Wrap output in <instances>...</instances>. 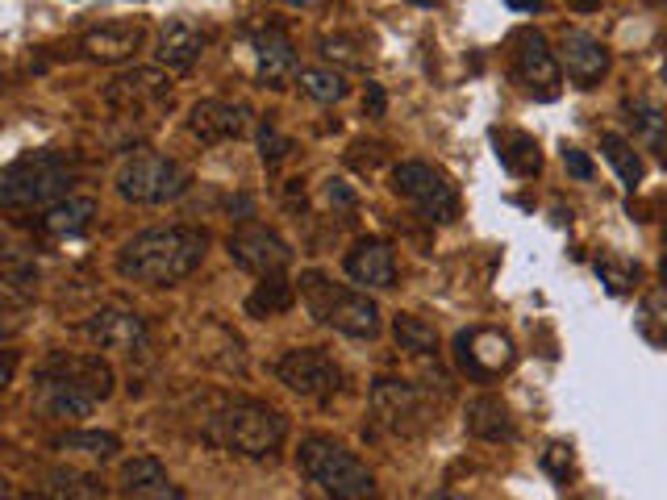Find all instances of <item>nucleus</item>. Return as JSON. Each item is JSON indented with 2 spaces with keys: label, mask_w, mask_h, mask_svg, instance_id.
<instances>
[{
  "label": "nucleus",
  "mask_w": 667,
  "mask_h": 500,
  "mask_svg": "<svg viewBox=\"0 0 667 500\" xmlns=\"http://www.w3.org/2000/svg\"><path fill=\"white\" fill-rule=\"evenodd\" d=\"M409 4H418V9H434L438 0H409Z\"/></svg>",
  "instance_id": "obj_43"
},
{
  "label": "nucleus",
  "mask_w": 667,
  "mask_h": 500,
  "mask_svg": "<svg viewBox=\"0 0 667 500\" xmlns=\"http://www.w3.org/2000/svg\"><path fill=\"white\" fill-rule=\"evenodd\" d=\"M226 246H230V259H234L242 271L259 275V280H267V275H284L288 264H293V246L275 234V230L259 226V221H242L239 230L226 238Z\"/></svg>",
  "instance_id": "obj_13"
},
{
  "label": "nucleus",
  "mask_w": 667,
  "mask_h": 500,
  "mask_svg": "<svg viewBox=\"0 0 667 500\" xmlns=\"http://www.w3.org/2000/svg\"><path fill=\"white\" fill-rule=\"evenodd\" d=\"M296 472L330 500H375V475L368 463L334 443L330 434H305L296 447Z\"/></svg>",
  "instance_id": "obj_5"
},
{
  "label": "nucleus",
  "mask_w": 667,
  "mask_h": 500,
  "mask_svg": "<svg viewBox=\"0 0 667 500\" xmlns=\"http://www.w3.org/2000/svg\"><path fill=\"white\" fill-rule=\"evenodd\" d=\"M626 121L634 126V133H639L646 146H655L659 155L667 158V113L651 97H634V101H626Z\"/></svg>",
  "instance_id": "obj_28"
},
{
  "label": "nucleus",
  "mask_w": 667,
  "mask_h": 500,
  "mask_svg": "<svg viewBox=\"0 0 667 500\" xmlns=\"http://www.w3.org/2000/svg\"><path fill=\"white\" fill-rule=\"evenodd\" d=\"M664 84H667V59H664Z\"/></svg>",
  "instance_id": "obj_48"
},
{
  "label": "nucleus",
  "mask_w": 667,
  "mask_h": 500,
  "mask_svg": "<svg viewBox=\"0 0 667 500\" xmlns=\"http://www.w3.org/2000/svg\"><path fill=\"white\" fill-rule=\"evenodd\" d=\"M275 380L305 400H330L343 388V368L321 346H296L275 359Z\"/></svg>",
  "instance_id": "obj_11"
},
{
  "label": "nucleus",
  "mask_w": 667,
  "mask_h": 500,
  "mask_svg": "<svg viewBox=\"0 0 667 500\" xmlns=\"http://www.w3.org/2000/svg\"><path fill=\"white\" fill-rule=\"evenodd\" d=\"M451 355H454V368L463 371L467 380H497V375H505L517 363L513 338L501 334V330H488V325L459 330L451 343Z\"/></svg>",
  "instance_id": "obj_12"
},
{
  "label": "nucleus",
  "mask_w": 667,
  "mask_h": 500,
  "mask_svg": "<svg viewBox=\"0 0 667 500\" xmlns=\"http://www.w3.org/2000/svg\"><path fill=\"white\" fill-rule=\"evenodd\" d=\"M205 42H209V34L196 26V22L171 17V22L159 29L155 59H159V67H167V72H192L196 59H201V51H205Z\"/></svg>",
  "instance_id": "obj_22"
},
{
  "label": "nucleus",
  "mask_w": 667,
  "mask_h": 500,
  "mask_svg": "<svg viewBox=\"0 0 667 500\" xmlns=\"http://www.w3.org/2000/svg\"><path fill=\"white\" fill-rule=\"evenodd\" d=\"M555 54H560V67L572 76L576 88H597L610 72V47L585 29H563Z\"/></svg>",
  "instance_id": "obj_18"
},
{
  "label": "nucleus",
  "mask_w": 667,
  "mask_h": 500,
  "mask_svg": "<svg viewBox=\"0 0 667 500\" xmlns=\"http://www.w3.org/2000/svg\"><path fill=\"white\" fill-rule=\"evenodd\" d=\"M497 158L505 163L513 176H538L542 171V155H538V142L522 130H497Z\"/></svg>",
  "instance_id": "obj_27"
},
{
  "label": "nucleus",
  "mask_w": 667,
  "mask_h": 500,
  "mask_svg": "<svg viewBox=\"0 0 667 500\" xmlns=\"http://www.w3.org/2000/svg\"><path fill=\"white\" fill-rule=\"evenodd\" d=\"M601 155H605V163L617 171V180L626 188H639L642 176H646V167H642L639 151L621 138V133H601Z\"/></svg>",
  "instance_id": "obj_33"
},
{
  "label": "nucleus",
  "mask_w": 667,
  "mask_h": 500,
  "mask_svg": "<svg viewBox=\"0 0 667 500\" xmlns=\"http://www.w3.org/2000/svg\"><path fill=\"white\" fill-rule=\"evenodd\" d=\"M84 334H88V343L101 346V350H142L146 346V321L142 313H133L126 305H105V309H97V313L84 321Z\"/></svg>",
  "instance_id": "obj_16"
},
{
  "label": "nucleus",
  "mask_w": 667,
  "mask_h": 500,
  "mask_svg": "<svg viewBox=\"0 0 667 500\" xmlns=\"http://www.w3.org/2000/svg\"><path fill=\"white\" fill-rule=\"evenodd\" d=\"M4 292H9V300H29L38 292V271H34V264H22L17 255H9L4 259Z\"/></svg>",
  "instance_id": "obj_34"
},
{
  "label": "nucleus",
  "mask_w": 667,
  "mask_h": 500,
  "mask_svg": "<svg viewBox=\"0 0 667 500\" xmlns=\"http://www.w3.org/2000/svg\"><path fill=\"white\" fill-rule=\"evenodd\" d=\"M393 192H397L400 201H409L418 209V217L429 221V226H451L454 217H459V188H454V180L442 167H434L426 158L397 163Z\"/></svg>",
  "instance_id": "obj_8"
},
{
  "label": "nucleus",
  "mask_w": 667,
  "mask_h": 500,
  "mask_svg": "<svg viewBox=\"0 0 667 500\" xmlns=\"http://www.w3.org/2000/svg\"><path fill=\"white\" fill-rule=\"evenodd\" d=\"M76 176L80 171L67 151H54V146L26 151L0 171V205L4 209H51L54 201L72 196Z\"/></svg>",
  "instance_id": "obj_4"
},
{
  "label": "nucleus",
  "mask_w": 667,
  "mask_h": 500,
  "mask_svg": "<svg viewBox=\"0 0 667 500\" xmlns=\"http://www.w3.org/2000/svg\"><path fill=\"white\" fill-rule=\"evenodd\" d=\"M597 275L610 284V292H626L630 284H639V264H626V259H617V255H605V259H597Z\"/></svg>",
  "instance_id": "obj_35"
},
{
  "label": "nucleus",
  "mask_w": 667,
  "mask_h": 500,
  "mask_svg": "<svg viewBox=\"0 0 667 500\" xmlns=\"http://www.w3.org/2000/svg\"><path fill=\"white\" fill-rule=\"evenodd\" d=\"M117 492L121 500H184L180 484H171V475L155 454H138L130 463H121Z\"/></svg>",
  "instance_id": "obj_20"
},
{
  "label": "nucleus",
  "mask_w": 667,
  "mask_h": 500,
  "mask_svg": "<svg viewBox=\"0 0 667 500\" xmlns=\"http://www.w3.org/2000/svg\"><path fill=\"white\" fill-rule=\"evenodd\" d=\"M205 255L209 234L201 226H155L117 251V275L142 289H171L205 264Z\"/></svg>",
  "instance_id": "obj_2"
},
{
  "label": "nucleus",
  "mask_w": 667,
  "mask_h": 500,
  "mask_svg": "<svg viewBox=\"0 0 667 500\" xmlns=\"http://www.w3.org/2000/svg\"><path fill=\"white\" fill-rule=\"evenodd\" d=\"M509 9H517V13H538L542 9V0H505Z\"/></svg>",
  "instance_id": "obj_41"
},
{
  "label": "nucleus",
  "mask_w": 667,
  "mask_h": 500,
  "mask_svg": "<svg viewBox=\"0 0 667 500\" xmlns=\"http://www.w3.org/2000/svg\"><path fill=\"white\" fill-rule=\"evenodd\" d=\"M372 413L375 422L400 434V438H418L438 422L434 405H429V388L409 384V380H393V375H380L372 384Z\"/></svg>",
  "instance_id": "obj_9"
},
{
  "label": "nucleus",
  "mask_w": 667,
  "mask_h": 500,
  "mask_svg": "<svg viewBox=\"0 0 667 500\" xmlns=\"http://www.w3.org/2000/svg\"><path fill=\"white\" fill-rule=\"evenodd\" d=\"M296 300V289L284 280V275H267V280H259V289L246 296V313L259 317V321H267V317H280L288 313Z\"/></svg>",
  "instance_id": "obj_31"
},
{
  "label": "nucleus",
  "mask_w": 667,
  "mask_h": 500,
  "mask_svg": "<svg viewBox=\"0 0 667 500\" xmlns=\"http://www.w3.org/2000/svg\"><path fill=\"white\" fill-rule=\"evenodd\" d=\"M509 67H513V79L522 84V92H530L534 101H555L560 97V54L551 51V42L538 29H517L513 34Z\"/></svg>",
  "instance_id": "obj_10"
},
{
  "label": "nucleus",
  "mask_w": 667,
  "mask_h": 500,
  "mask_svg": "<svg viewBox=\"0 0 667 500\" xmlns=\"http://www.w3.org/2000/svg\"><path fill=\"white\" fill-rule=\"evenodd\" d=\"M97 221V201L92 196H63L54 201L51 209H42L38 217V234L54 238V242H72V238H84Z\"/></svg>",
  "instance_id": "obj_24"
},
{
  "label": "nucleus",
  "mask_w": 667,
  "mask_h": 500,
  "mask_svg": "<svg viewBox=\"0 0 667 500\" xmlns=\"http://www.w3.org/2000/svg\"><path fill=\"white\" fill-rule=\"evenodd\" d=\"M393 338L405 355H413V359H438V330L429 325L426 317L418 313H400L393 321Z\"/></svg>",
  "instance_id": "obj_29"
},
{
  "label": "nucleus",
  "mask_w": 667,
  "mask_h": 500,
  "mask_svg": "<svg viewBox=\"0 0 667 500\" xmlns=\"http://www.w3.org/2000/svg\"><path fill=\"white\" fill-rule=\"evenodd\" d=\"M664 280H667V234H664Z\"/></svg>",
  "instance_id": "obj_46"
},
{
  "label": "nucleus",
  "mask_w": 667,
  "mask_h": 500,
  "mask_svg": "<svg viewBox=\"0 0 667 500\" xmlns=\"http://www.w3.org/2000/svg\"><path fill=\"white\" fill-rule=\"evenodd\" d=\"M646 4H655V9H664V4H667V0H646Z\"/></svg>",
  "instance_id": "obj_47"
},
{
  "label": "nucleus",
  "mask_w": 667,
  "mask_h": 500,
  "mask_svg": "<svg viewBox=\"0 0 667 500\" xmlns=\"http://www.w3.org/2000/svg\"><path fill=\"white\" fill-rule=\"evenodd\" d=\"M296 296L300 305L309 309V317L325 325V330H338L347 338H375L384 330V317H380V305H375L368 292H355L334 284L330 275L321 271H305L300 284H296Z\"/></svg>",
  "instance_id": "obj_6"
},
{
  "label": "nucleus",
  "mask_w": 667,
  "mask_h": 500,
  "mask_svg": "<svg viewBox=\"0 0 667 500\" xmlns=\"http://www.w3.org/2000/svg\"><path fill=\"white\" fill-rule=\"evenodd\" d=\"M142 42H146V29L117 22V26L88 29L80 38V51L88 54V59H97V63H126V59H133V51H138Z\"/></svg>",
  "instance_id": "obj_25"
},
{
  "label": "nucleus",
  "mask_w": 667,
  "mask_h": 500,
  "mask_svg": "<svg viewBox=\"0 0 667 500\" xmlns=\"http://www.w3.org/2000/svg\"><path fill=\"white\" fill-rule=\"evenodd\" d=\"M163 101H171V79L163 76L159 67H133L126 76H117L105 88V105L121 117H138L151 113Z\"/></svg>",
  "instance_id": "obj_14"
},
{
  "label": "nucleus",
  "mask_w": 667,
  "mask_h": 500,
  "mask_svg": "<svg viewBox=\"0 0 667 500\" xmlns=\"http://www.w3.org/2000/svg\"><path fill=\"white\" fill-rule=\"evenodd\" d=\"M26 492L34 500H105L108 497V488L101 484V475L80 472V467H63V463L34 467V472H29Z\"/></svg>",
  "instance_id": "obj_17"
},
{
  "label": "nucleus",
  "mask_w": 667,
  "mask_h": 500,
  "mask_svg": "<svg viewBox=\"0 0 667 500\" xmlns=\"http://www.w3.org/2000/svg\"><path fill=\"white\" fill-rule=\"evenodd\" d=\"M318 54L325 63H334L338 72H368L372 42L359 29H325L318 38Z\"/></svg>",
  "instance_id": "obj_26"
},
{
  "label": "nucleus",
  "mask_w": 667,
  "mask_h": 500,
  "mask_svg": "<svg viewBox=\"0 0 667 500\" xmlns=\"http://www.w3.org/2000/svg\"><path fill=\"white\" fill-rule=\"evenodd\" d=\"M192 188V171L184 163L155 151H138L117 167V196L130 205H167Z\"/></svg>",
  "instance_id": "obj_7"
},
{
  "label": "nucleus",
  "mask_w": 667,
  "mask_h": 500,
  "mask_svg": "<svg viewBox=\"0 0 667 500\" xmlns=\"http://www.w3.org/2000/svg\"><path fill=\"white\" fill-rule=\"evenodd\" d=\"M51 450L63 454H88V459H113L121 450V438L108 434V430H67V434H54Z\"/></svg>",
  "instance_id": "obj_30"
},
{
  "label": "nucleus",
  "mask_w": 667,
  "mask_h": 500,
  "mask_svg": "<svg viewBox=\"0 0 667 500\" xmlns=\"http://www.w3.org/2000/svg\"><path fill=\"white\" fill-rule=\"evenodd\" d=\"M576 9H597V0H572Z\"/></svg>",
  "instance_id": "obj_44"
},
{
  "label": "nucleus",
  "mask_w": 667,
  "mask_h": 500,
  "mask_svg": "<svg viewBox=\"0 0 667 500\" xmlns=\"http://www.w3.org/2000/svg\"><path fill=\"white\" fill-rule=\"evenodd\" d=\"M325 192H330V201H338V205H355V196H350L347 188H343V180H330V188H325Z\"/></svg>",
  "instance_id": "obj_40"
},
{
  "label": "nucleus",
  "mask_w": 667,
  "mask_h": 500,
  "mask_svg": "<svg viewBox=\"0 0 667 500\" xmlns=\"http://www.w3.org/2000/svg\"><path fill=\"white\" fill-rule=\"evenodd\" d=\"M363 108H368V117H384V108H388V97H384V88H380V84H368Z\"/></svg>",
  "instance_id": "obj_39"
},
{
  "label": "nucleus",
  "mask_w": 667,
  "mask_h": 500,
  "mask_svg": "<svg viewBox=\"0 0 667 500\" xmlns=\"http://www.w3.org/2000/svg\"><path fill=\"white\" fill-rule=\"evenodd\" d=\"M113 388H117V375L101 355L51 350L34 368V413L51 422H76V418H88L97 405H105Z\"/></svg>",
  "instance_id": "obj_1"
},
{
  "label": "nucleus",
  "mask_w": 667,
  "mask_h": 500,
  "mask_svg": "<svg viewBox=\"0 0 667 500\" xmlns=\"http://www.w3.org/2000/svg\"><path fill=\"white\" fill-rule=\"evenodd\" d=\"M251 130V108L242 101H226V97H205L188 108V133L205 146H221L234 142Z\"/></svg>",
  "instance_id": "obj_15"
},
{
  "label": "nucleus",
  "mask_w": 667,
  "mask_h": 500,
  "mask_svg": "<svg viewBox=\"0 0 667 500\" xmlns=\"http://www.w3.org/2000/svg\"><path fill=\"white\" fill-rule=\"evenodd\" d=\"M280 4H288V9H313L318 0H280Z\"/></svg>",
  "instance_id": "obj_42"
},
{
  "label": "nucleus",
  "mask_w": 667,
  "mask_h": 500,
  "mask_svg": "<svg viewBox=\"0 0 667 500\" xmlns=\"http://www.w3.org/2000/svg\"><path fill=\"white\" fill-rule=\"evenodd\" d=\"M563 167L576 176V180H592V158L580 146H563Z\"/></svg>",
  "instance_id": "obj_38"
},
{
  "label": "nucleus",
  "mask_w": 667,
  "mask_h": 500,
  "mask_svg": "<svg viewBox=\"0 0 667 500\" xmlns=\"http://www.w3.org/2000/svg\"><path fill=\"white\" fill-rule=\"evenodd\" d=\"M463 425H467V434L480 438V443H513V438H517V422H513L509 405L492 393L472 396V400L463 405Z\"/></svg>",
  "instance_id": "obj_23"
},
{
  "label": "nucleus",
  "mask_w": 667,
  "mask_h": 500,
  "mask_svg": "<svg viewBox=\"0 0 667 500\" xmlns=\"http://www.w3.org/2000/svg\"><path fill=\"white\" fill-rule=\"evenodd\" d=\"M201 438L242 459H267L288 443V418L255 396L217 393L201 409Z\"/></svg>",
  "instance_id": "obj_3"
},
{
  "label": "nucleus",
  "mask_w": 667,
  "mask_h": 500,
  "mask_svg": "<svg viewBox=\"0 0 667 500\" xmlns=\"http://www.w3.org/2000/svg\"><path fill=\"white\" fill-rule=\"evenodd\" d=\"M347 275L363 289H393L397 284V255L384 238H359L347 251Z\"/></svg>",
  "instance_id": "obj_21"
},
{
  "label": "nucleus",
  "mask_w": 667,
  "mask_h": 500,
  "mask_svg": "<svg viewBox=\"0 0 667 500\" xmlns=\"http://www.w3.org/2000/svg\"><path fill=\"white\" fill-rule=\"evenodd\" d=\"M542 467L555 475L560 484H567V475H572V447H563V443L547 447L542 450Z\"/></svg>",
  "instance_id": "obj_37"
},
{
  "label": "nucleus",
  "mask_w": 667,
  "mask_h": 500,
  "mask_svg": "<svg viewBox=\"0 0 667 500\" xmlns=\"http://www.w3.org/2000/svg\"><path fill=\"white\" fill-rule=\"evenodd\" d=\"M251 51H255V76L264 88H288L296 79V47L280 26L251 29Z\"/></svg>",
  "instance_id": "obj_19"
},
{
  "label": "nucleus",
  "mask_w": 667,
  "mask_h": 500,
  "mask_svg": "<svg viewBox=\"0 0 667 500\" xmlns=\"http://www.w3.org/2000/svg\"><path fill=\"white\" fill-rule=\"evenodd\" d=\"M259 155H264L267 167L284 163V158L293 155V138H284L271 121H264V126H259Z\"/></svg>",
  "instance_id": "obj_36"
},
{
  "label": "nucleus",
  "mask_w": 667,
  "mask_h": 500,
  "mask_svg": "<svg viewBox=\"0 0 667 500\" xmlns=\"http://www.w3.org/2000/svg\"><path fill=\"white\" fill-rule=\"evenodd\" d=\"M429 500H463V497H454V492H438V497H429Z\"/></svg>",
  "instance_id": "obj_45"
},
{
  "label": "nucleus",
  "mask_w": 667,
  "mask_h": 500,
  "mask_svg": "<svg viewBox=\"0 0 667 500\" xmlns=\"http://www.w3.org/2000/svg\"><path fill=\"white\" fill-rule=\"evenodd\" d=\"M296 84H300V92L309 97V101H318V105H338V101H347V76L338 72V67H300L296 72Z\"/></svg>",
  "instance_id": "obj_32"
}]
</instances>
